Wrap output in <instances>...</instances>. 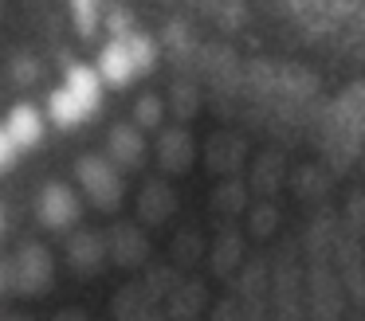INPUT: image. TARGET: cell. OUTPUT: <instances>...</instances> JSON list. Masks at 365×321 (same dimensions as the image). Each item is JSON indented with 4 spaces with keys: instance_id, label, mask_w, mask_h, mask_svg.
<instances>
[{
    "instance_id": "3957f363",
    "label": "cell",
    "mask_w": 365,
    "mask_h": 321,
    "mask_svg": "<svg viewBox=\"0 0 365 321\" xmlns=\"http://www.w3.org/2000/svg\"><path fill=\"white\" fill-rule=\"evenodd\" d=\"M9 133L16 137V145L20 149H32L36 141L43 137V117H40V110L36 106H28V102H20V106H12V114H9Z\"/></svg>"
},
{
    "instance_id": "7a4b0ae2",
    "label": "cell",
    "mask_w": 365,
    "mask_h": 321,
    "mask_svg": "<svg viewBox=\"0 0 365 321\" xmlns=\"http://www.w3.org/2000/svg\"><path fill=\"white\" fill-rule=\"evenodd\" d=\"M79 180H83V188L91 192V200H95L98 208H110V204L118 200V177H114V169L103 161V157H83L79 161Z\"/></svg>"
},
{
    "instance_id": "ba28073f",
    "label": "cell",
    "mask_w": 365,
    "mask_h": 321,
    "mask_svg": "<svg viewBox=\"0 0 365 321\" xmlns=\"http://www.w3.org/2000/svg\"><path fill=\"white\" fill-rule=\"evenodd\" d=\"M71 12H75V23L83 31H95V20H98V0H71Z\"/></svg>"
},
{
    "instance_id": "52a82bcc",
    "label": "cell",
    "mask_w": 365,
    "mask_h": 321,
    "mask_svg": "<svg viewBox=\"0 0 365 321\" xmlns=\"http://www.w3.org/2000/svg\"><path fill=\"white\" fill-rule=\"evenodd\" d=\"M110 149H114L118 161H134V157H138V133L130 130V125H118L114 137H110Z\"/></svg>"
},
{
    "instance_id": "6da1fadb",
    "label": "cell",
    "mask_w": 365,
    "mask_h": 321,
    "mask_svg": "<svg viewBox=\"0 0 365 321\" xmlns=\"http://www.w3.org/2000/svg\"><path fill=\"white\" fill-rule=\"evenodd\" d=\"M150 59H153L150 39H145V36H138V31H130V36L110 39V43L103 47V59H98V70H103V78H106V83L126 86L130 78H134V70H142Z\"/></svg>"
},
{
    "instance_id": "30bf717a",
    "label": "cell",
    "mask_w": 365,
    "mask_h": 321,
    "mask_svg": "<svg viewBox=\"0 0 365 321\" xmlns=\"http://www.w3.org/2000/svg\"><path fill=\"white\" fill-rule=\"evenodd\" d=\"M0 227H4V216H0Z\"/></svg>"
},
{
    "instance_id": "277c9868",
    "label": "cell",
    "mask_w": 365,
    "mask_h": 321,
    "mask_svg": "<svg viewBox=\"0 0 365 321\" xmlns=\"http://www.w3.org/2000/svg\"><path fill=\"white\" fill-rule=\"evenodd\" d=\"M75 211H79V204H75V196L67 192L63 184L43 188V196H40V216H43V223L63 227V223H71V219H75Z\"/></svg>"
},
{
    "instance_id": "9c48e42d",
    "label": "cell",
    "mask_w": 365,
    "mask_h": 321,
    "mask_svg": "<svg viewBox=\"0 0 365 321\" xmlns=\"http://www.w3.org/2000/svg\"><path fill=\"white\" fill-rule=\"evenodd\" d=\"M16 153H20L16 137L9 133V125H0V172H9V169H12V161H16Z\"/></svg>"
},
{
    "instance_id": "5b68a950",
    "label": "cell",
    "mask_w": 365,
    "mask_h": 321,
    "mask_svg": "<svg viewBox=\"0 0 365 321\" xmlns=\"http://www.w3.org/2000/svg\"><path fill=\"white\" fill-rule=\"evenodd\" d=\"M67 90L83 102V110H87V117H91L98 110V70L83 67V63H71V70H67Z\"/></svg>"
},
{
    "instance_id": "8992f818",
    "label": "cell",
    "mask_w": 365,
    "mask_h": 321,
    "mask_svg": "<svg viewBox=\"0 0 365 321\" xmlns=\"http://www.w3.org/2000/svg\"><path fill=\"white\" fill-rule=\"evenodd\" d=\"M48 114H51V122H56L59 130H71L75 122H83V117H87V110H83V102L63 86V90H51V98H48Z\"/></svg>"
}]
</instances>
